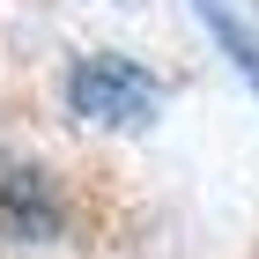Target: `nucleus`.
<instances>
[{"label":"nucleus","instance_id":"nucleus-1","mask_svg":"<svg viewBox=\"0 0 259 259\" xmlns=\"http://www.w3.org/2000/svg\"><path fill=\"white\" fill-rule=\"evenodd\" d=\"M67 104H74L89 126H148L163 111V81L148 67L119 60V52H89V60L67 74Z\"/></svg>","mask_w":259,"mask_h":259},{"label":"nucleus","instance_id":"nucleus-2","mask_svg":"<svg viewBox=\"0 0 259 259\" xmlns=\"http://www.w3.org/2000/svg\"><path fill=\"white\" fill-rule=\"evenodd\" d=\"M0 230H8L15 244L60 237V193H52L45 170H30V163H0Z\"/></svg>","mask_w":259,"mask_h":259},{"label":"nucleus","instance_id":"nucleus-3","mask_svg":"<svg viewBox=\"0 0 259 259\" xmlns=\"http://www.w3.org/2000/svg\"><path fill=\"white\" fill-rule=\"evenodd\" d=\"M200 15H207V30H215V37H222V52L237 60V74H244V81H252V89H259V45L244 37L237 22H230V8H222V0H200Z\"/></svg>","mask_w":259,"mask_h":259}]
</instances>
